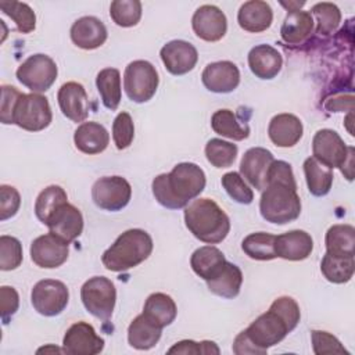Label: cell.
<instances>
[{
	"label": "cell",
	"instance_id": "cell-32",
	"mask_svg": "<svg viewBox=\"0 0 355 355\" xmlns=\"http://www.w3.org/2000/svg\"><path fill=\"white\" fill-rule=\"evenodd\" d=\"M326 252L334 257L354 258L355 229L352 225H333L326 233Z\"/></svg>",
	"mask_w": 355,
	"mask_h": 355
},
{
	"label": "cell",
	"instance_id": "cell-42",
	"mask_svg": "<svg viewBox=\"0 0 355 355\" xmlns=\"http://www.w3.org/2000/svg\"><path fill=\"white\" fill-rule=\"evenodd\" d=\"M110 17L118 26H135L141 18V3L139 0H114L110 6Z\"/></svg>",
	"mask_w": 355,
	"mask_h": 355
},
{
	"label": "cell",
	"instance_id": "cell-36",
	"mask_svg": "<svg viewBox=\"0 0 355 355\" xmlns=\"http://www.w3.org/2000/svg\"><path fill=\"white\" fill-rule=\"evenodd\" d=\"M276 236L265 232L251 233L244 237L241 243V250L247 257L257 261H270L276 258L275 252Z\"/></svg>",
	"mask_w": 355,
	"mask_h": 355
},
{
	"label": "cell",
	"instance_id": "cell-18",
	"mask_svg": "<svg viewBox=\"0 0 355 355\" xmlns=\"http://www.w3.org/2000/svg\"><path fill=\"white\" fill-rule=\"evenodd\" d=\"M46 226L49 227L50 233L69 244L82 234L83 216L75 205L64 202L51 214L46 222Z\"/></svg>",
	"mask_w": 355,
	"mask_h": 355
},
{
	"label": "cell",
	"instance_id": "cell-49",
	"mask_svg": "<svg viewBox=\"0 0 355 355\" xmlns=\"http://www.w3.org/2000/svg\"><path fill=\"white\" fill-rule=\"evenodd\" d=\"M19 295L14 287L1 286L0 287V313L4 324L8 323L11 316L18 311Z\"/></svg>",
	"mask_w": 355,
	"mask_h": 355
},
{
	"label": "cell",
	"instance_id": "cell-11",
	"mask_svg": "<svg viewBox=\"0 0 355 355\" xmlns=\"http://www.w3.org/2000/svg\"><path fill=\"white\" fill-rule=\"evenodd\" d=\"M69 291L65 283L54 279L37 282L31 291V302L35 311L51 318L60 315L68 305Z\"/></svg>",
	"mask_w": 355,
	"mask_h": 355
},
{
	"label": "cell",
	"instance_id": "cell-52",
	"mask_svg": "<svg viewBox=\"0 0 355 355\" xmlns=\"http://www.w3.org/2000/svg\"><path fill=\"white\" fill-rule=\"evenodd\" d=\"M283 7H286V8H288V12L290 11H298L305 3L304 1H301V3H298V1H288V3H280Z\"/></svg>",
	"mask_w": 355,
	"mask_h": 355
},
{
	"label": "cell",
	"instance_id": "cell-47",
	"mask_svg": "<svg viewBox=\"0 0 355 355\" xmlns=\"http://www.w3.org/2000/svg\"><path fill=\"white\" fill-rule=\"evenodd\" d=\"M219 348L214 341H193V340H182L176 343L173 347L168 349V354H191V355H209V354H219Z\"/></svg>",
	"mask_w": 355,
	"mask_h": 355
},
{
	"label": "cell",
	"instance_id": "cell-38",
	"mask_svg": "<svg viewBox=\"0 0 355 355\" xmlns=\"http://www.w3.org/2000/svg\"><path fill=\"white\" fill-rule=\"evenodd\" d=\"M64 202H68V196L61 186L51 184L42 190L35 201V215L36 218L46 225L51 214Z\"/></svg>",
	"mask_w": 355,
	"mask_h": 355
},
{
	"label": "cell",
	"instance_id": "cell-53",
	"mask_svg": "<svg viewBox=\"0 0 355 355\" xmlns=\"http://www.w3.org/2000/svg\"><path fill=\"white\" fill-rule=\"evenodd\" d=\"M36 352H37V354H42V352L47 354V352H65V351H64V348L61 349V348L54 347V345H47V347H42V348H39Z\"/></svg>",
	"mask_w": 355,
	"mask_h": 355
},
{
	"label": "cell",
	"instance_id": "cell-46",
	"mask_svg": "<svg viewBox=\"0 0 355 355\" xmlns=\"http://www.w3.org/2000/svg\"><path fill=\"white\" fill-rule=\"evenodd\" d=\"M312 348L316 355L323 354H348L344 345L340 343L337 337L324 330H312Z\"/></svg>",
	"mask_w": 355,
	"mask_h": 355
},
{
	"label": "cell",
	"instance_id": "cell-29",
	"mask_svg": "<svg viewBox=\"0 0 355 355\" xmlns=\"http://www.w3.org/2000/svg\"><path fill=\"white\" fill-rule=\"evenodd\" d=\"M241 283H243L241 269L237 265L227 261L223 265V268L216 273L215 277H212L211 280H207L208 290L222 298L237 297L241 288Z\"/></svg>",
	"mask_w": 355,
	"mask_h": 355
},
{
	"label": "cell",
	"instance_id": "cell-21",
	"mask_svg": "<svg viewBox=\"0 0 355 355\" xmlns=\"http://www.w3.org/2000/svg\"><path fill=\"white\" fill-rule=\"evenodd\" d=\"M108 32L103 21L96 17L86 15L76 19L71 26V39L75 46L83 50H94L103 46Z\"/></svg>",
	"mask_w": 355,
	"mask_h": 355
},
{
	"label": "cell",
	"instance_id": "cell-48",
	"mask_svg": "<svg viewBox=\"0 0 355 355\" xmlns=\"http://www.w3.org/2000/svg\"><path fill=\"white\" fill-rule=\"evenodd\" d=\"M21 205V196L12 186H0V220L12 218Z\"/></svg>",
	"mask_w": 355,
	"mask_h": 355
},
{
	"label": "cell",
	"instance_id": "cell-5",
	"mask_svg": "<svg viewBox=\"0 0 355 355\" xmlns=\"http://www.w3.org/2000/svg\"><path fill=\"white\" fill-rule=\"evenodd\" d=\"M153 239L146 230L129 229L103 252L101 262L111 272H125L146 261L153 252Z\"/></svg>",
	"mask_w": 355,
	"mask_h": 355
},
{
	"label": "cell",
	"instance_id": "cell-17",
	"mask_svg": "<svg viewBox=\"0 0 355 355\" xmlns=\"http://www.w3.org/2000/svg\"><path fill=\"white\" fill-rule=\"evenodd\" d=\"M159 55L166 71L178 76L190 72L198 61L197 49L191 43L179 39L164 44Z\"/></svg>",
	"mask_w": 355,
	"mask_h": 355
},
{
	"label": "cell",
	"instance_id": "cell-26",
	"mask_svg": "<svg viewBox=\"0 0 355 355\" xmlns=\"http://www.w3.org/2000/svg\"><path fill=\"white\" fill-rule=\"evenodd\" d=\"M73 143L80 153L100 154L108 147L110 133L98 122H82L73 133Z\"/></svg>",
	"mask_w": 355,
	"mask_h": 355
},
{
	"label": "cell",
	"instance_id": "cell-37",
	"mask_svg": "<svg viewBox=\"0 0 355 355\" xmlns=\"http://www.w3.org/2000/svg\"><path fill=\"white\" fill-rule=\"evenodd\" d=\"M355 270V261L354 258H343V257H334L330 254H324L320 262V272L329 280L334 284H343L352 279Z\"/></svg>",
	"mask_w": 355,
	"mask_h": 355
},
{
	"label": "cell",
	"instance_id": "cell-41",
	"mask_svg": "<svg viewBox=\"0 0 355 355\" xmlns=\"http://www.w3.org/2000/svg\"><path fill=\"white\" fill-rule=\"evenodd\" d=\"M0 10L8 15L17 25L18 32L29 33L36 28V15L35 11L21 1H0Z\"/></svg>",
	"mask_w": 355,
	"mask_h": 355
},
{
	"label": "cell",
	"instance_id": "cell-45",
	"mask_svg": "<svg viewBox=\"0 0 355 355\" xmlns=\"http://www.w3.org/2000/svg\"><path fill=\"white\" fill-rule=\"evenodd\" d=\"M135 137V125L129 112H119L112 122V140L118 150L128 148Z\"/></svg>",
	"mask_w": 355,
	"mask_h": 355
},
{
	"label": "cell",
	"instance_id": "cell-25",
	"mask_svg": "<svg viewBox=\"0 0 355 355\" xmlns=\"http://www.w3.org/2000/svg\"><path fill=\"white\" fill-rule=\"evenodd\" d=\"M273 21V11L269 3L262 0H250L241 4L237 12V22L241 29L252 33L266 31Z\"/></svg>",
	"mask_w": 355,
	"mask_h": 355
},
{
	"label": "cell",
	"instance_id": "cell-1",
	"mask_svg": "<svg viewBox=\"0 0 355 355\" xmlns=\"http://www.w3.org/2000/svg\"><path fill=\"white\" fill-rule=\"evenodd\" d=\"M261 216L270 223L286 225L301 214V200L297 194V182L288 162L275 159L268 175V184L259 200Z\"/></svg>",
	"mask_w": 355,
	"mask_h": 355
},
{
	"label": "cell",
	"instance_id": "cell-13",
	"mask_svg": "<svg viewBox=\"0 0 355 355\" xmlns=\"http://www.w3.org/2000/svg\"><path fill=\"white\" fill-rule=\"evenodd\" d=\"M31 259L35 265L44 269H54L61 266L69 254L68 243L53 233L36 237L31 244Z\"/></svg>",
	"mask_w": 355,
	"mask_h": 355
},
{
	"label": "cell",
	"instance_id": "cell-4",
	"mask_svg": "<svg viewBox=\"0 0 355 355\" xmlns=\"http://www.w3.org/2000/svg\"><path fill=\"white\" fill-rule=\"evenodd\" d=\"M184 223L190 233L202 243L218 244L230 232V219L211 198H197L184 207Z\"/></svg>",
	"mask_w": 355,
	"mask_h": 355
},
{
	"label": "cell",
	"instance_id": "cell-33",
	"mask_svg": "<svg viewBox=\"0 0 355 355\" xmlns=\"http://www.w3.org/2000/svg\"><path fill=\"white\" fill-rule=\"evenodd\" d=\"M211 128L215 133L240 141L250 136V126L245 122H241L237 115L227 110H218L211 116Z\"/></svg>",
	"mask_w": 355,
	"mask_h": 355
},
{
	"label": "cell",
	"instance_id": "cell-3",
	"mask_svg": "<svg viewBox=\"0 0 355 355\" xmlns=\"http://www.w3.org/2000/svg\"><path fill=\"white\" fill-rule=\"evenodd\" d=\"M301 319V311L297 301L283 295L276 298L269 309L259 315L244 331L247 337L262 351L279 344L293 331Z\"/></svg>",
	"mask_w": 355,
	"mask_h": 355
},
{
	"label": "cell",
	"instance_id": "cell-51",
	"mask_svg": "<svg viewBox=\"0 0 355 355\" xmlns=\"http://www.w3.org/2000/svg\"><path fill=\"white\" fill-rule=\"evenodd\" d=\"M232 348H233V352L236 355H247V354H250V355H263V354H266L265 351H262V349H259L258 347L254 345V343L247 337L244 330L240 331L236 336Z\"/></svg>",
	"mask_w": 355,
	"mask_h": 355
},
{
	"label": "cell",
	"instance_id": "cell-15",
	"mask_svg": "<svg viewBox=\"0 0 355 355\" xmlns=\"http://www.w3.org/2000/svg\"><path fill=\"white\" fill-rule=\"evenodd\" d=\"M273 161L275 157L269 150L263 147L248 148L240 162V175L255 190L262 191L268 184V175Z\"/></svg>",
	"mask_w": 355,
	"mask_h": 355
},
{
	"label": "cell",
	"instance_id": "cell-9",
	"mask_svg": "<svg viewBox=\"0 0 355 355\" xmlns=\"http://www.w3.org/2000/svg\"><path fill=\"white\" fill-rule=\"evenodd\" d=\"M51 119L53 112L49 100L37 93H22L12 112V123L28 132L46 129L51 123Z\"/></svg>",
	"mask_w": 355,
	"mask_h": 355
},
{
	"label": "cell",
	"instance_id": "cell-40",
	"mask_svg": "<svg viewBox=\"0 0 355 355\" xmlns=\"http://www.w3.org/2000/svg\"><path fill=\"white\" fill-rule=\"evenodd\" d=\"M239 148L230 141L222 139H211L205 144V157L215 168H229L236 161Z\"/></svg>",
	"mask_w": 355,
	"mask_h": 355
},
{
	"label": "cell",
	"instance_id": "cell-8",
	"mask_svg": "<svg viewBox=\"0 0 355 355\" xmlns=\"http://www.w3.org/2000/svg\"><path fill=\"white\" fill-rule=\"evenodd\" d=\"M80 300L89 313L97 319L108 320L115 308L116 288L108 277L93 276L83 283Z\"/></svg>",
	"mask_w": 355,
	"mask_h": 355
},
{
	"label": "cell",
	"instance_id": "cell-20",
	"mask_svg": "<svg viewBox=\"0 0 355 355\" xmlns=\"http://www.w3.org/2000/svg\"><path fill=\"white\" fill-rule=\"evenodd\" d=\"M60 110L72 122H83L89 115V98L83 85L78 82L64 83L57 93Z\"/></svg>",
	"mask_w": 355,
	"mask_h": 355
},
{
	"label": "cell",
	"instance_id": "cell-19",
	"mask_svg": "<svg viewBox=\"0 0 355 355\" xmlns=\"http://www.w3.org/2000/svg\"><path fill=\"white\" fill-rule=\"evenodd\" d=\"M201 80L212 93H230L240 83V71L232 61H216L204 68Z\"/></svg>",
	"mask_w": 355,
	"mask_h": 355
},
{
	"label": "cell",
	"instance_id": "cell-43",
	"mask_svg": "<svg viewBox=\"0 0 355 355\" xmlns=\"http://www.w3.org/2000/svg\"><path fill=\"white\" fill-rule=\"evenodd\" d=\"M220 183L229 197L239 204L248 205L254 200V193L250 186L244 182L243 176L239 172H227L222 176Z\"/></svg>",
	"mask_w": 355,
	"mask_h": 355
},
{
	"label": "cell",
	"instance_id": "cell-35",
	"mask_svg": "<svg viewBox=\"0 0 355 355\" xmlns=\"http://www.w3.org/2000/svg\"><path fill=\"white\" fill-rule=\"evenodd\" d=\"M96 86L105 108L115 111L121 103V73L116 68H104L96 76Z\"/></svg>",
	"mask_w": 355,
	"mask_h": 355
},
{
	"label": "cell",
	"instance_id": "cell-28",
	"mask_svg": "<svg viewBox=\"0 0 355 355\" xmlns=\"http://www.w3.org/2000/svg\"><path fill=\"white\" fill-rule=\"evenodd\" d=\"M226 263L223 252L214 245H202L197 248L190 258L193 272L202 280H211Z\"/></svg>",
	"mask_w": 355,
	"mask_h": 355
},
{
	"label": "cell",
	"instance_id": "cell-30",
	"mask_svg": "<svg viewBox=\"0 0 355 355\" xmlns=\"http://www.w3.org/2000/svg\"><path fill=\"white\" fill-rule=\"evenodd\" d=\"M313 25V18L308 11H290L283 21L280 36L288 44H300L311 36Z\"/></svg>",
	"mask_w": 355,
	"mask_h": 355
},
{
	"label": "cell",
	"instance_id": "cell-2",
	"mask_svg": "<svg viewBox=\"0 0 355 355\" xmlns=\"http://www.w3.org/2000/svg\"><path fill=\"white\" fill-rule=\"evenodd\" d=\"M205 183V173L197 164L180 162L171 172L155 176L151 189L158 204L168 209H180L202 193Z\"/></svg>",
	"mask_w": 355,
	"mask_h": 355
},
{
	"label": "cell",
	"instance_id": "cell-39",
	"mask_svg": "<svg viewBox=\"0 0 355 355\" xmlns=\"http://www.w3.org/2000/svg\"><path fill=\"white\" fill-rule=\"evenodd\" d=\"M309 14L315 18L313 22H316V33L319 35L333 33L341 22L340 8L333 3H316L312 6Z\"/></svg>",
	"mask_w": 355,
	"mask_h": 355
},
{
	"label": "cell",
	"instance_id": "cell-27",
	"mask_svg": "<svg viewBox=\"0 0 355 355\" xmlns=\"http://www.w3.org/2000/svg\"><path fill=\"white\" fill-rule=\"evenodd\" d=\"M161 334L162 327L140 313L130 322L128 327V343L136 349L147 351L159 341Z\"/></svg>",
	"mask_w": 355,
	"mask_h": 355
},
{
	"label": "cell",
	"instance_id": "cell-14",
	"mask_svg": "<svg viewBox=\"0 0 355 355\" xmlns=\"http://www.w3.org/2000/svg\"><path fill=\"white\" fill-rule=\"evenodd\" d=\"M62 347L69 355H96L104 349V340L90 323L76 322L65 331Z\"/></svg>",
	"mask_w": 355,
	"mask_h": 355
},
{
	"label": "cell",
	"instance_id": "cell-44",
	"mask_svg": "<svg viewBox=\"0 0 355 355\" xmlns=\"http://www.w3.org/2000/svg\"><path fill=\"white\" fill-rule=\"evenodd\" d=\"M22 263V245L12 236H0V269L14 270Z\"/></svg>",
	"mask_w": 355,
	"mask_h": 355
},
{
	"label": "cell",
	"instance_id": "cell-10",
	"mask_svg": "<svg viewBox=\"0 0 355 355\" xmlns=\"http://www.w3.org/2000/svg\"><path fill=\"white\" fill-rule=\"evenodd\" d=\"M17 79L32 93L47 92L57 79L58 68L55 61L46 54L29 55L17 69Z\"/></svg>",
	"mask_w": 355,
	"mask_h": 355
},
{
	"label": "cell",
	"instance_id": "cell-31",
	"mask_svg": "<svg viewBox=\"0 0 355 355\" xmlns=\"http://www.w3.org/2000/svg\"><path fill=\"white\" fill-rule=\"evenodd\" d=\"M141 313L164 329L175 320L178 306L171 295L165 293H153L147 297Z\"/></svg>",
	"mask_w": 355,
	"mask_h": 355
},
{
	"label": "cell",
	"instance_id": "cell-50",
	"mask_svg": "<svg viewBox=\"0 0 355 355\" xmlns=\"http://www.w3.org/2000/svg\"><path fill=\"white\" fill-rule=\"evenodd\" d=\"M21 92L10 85H3L1 86V115L0 119L3 123L8 125L12 123V112L15 108V104L18 98L21 97Z\"/></svg>",
	"mask_w": 355,
	"mask_h": 355
},
{
	"label": "cell",
	"instance_id": "cell-23",
	"mask_svg": "<svg viewBox=\"0 0 355 355\" xmlns=\"http://www.w3.org/2000/svg\"><path fill=\"white\" fill-rule=\"evenodd\" d=\"M304 133L302 122L293 114H277L275 115L268 126V136L270 141L282 148L295 146Z\"/></svg>",
	"mask_w": 355,
	"mask_h": 355
},
{
	"label": "cell",
	"instance_id": "cell-22",
	"mask_svg": "<svg viewBox=\"0 0 355 355\" xmlns=\"http://www.w3.org/2000/svg\"><path fill=\"white\" fill-rule=\"evenodd\" d=\"M313 250V240L305 230H290L276 236L275 252L276 257L287 261L306 259Z\"/></svg>",
	"mask_w": 355,
	"mask_h": 355
},
{
	"label": "cell",
	"instance_id": "cell-6",
	"mask_svg": "<svg viewBox=\"0 0 355 355\" xmlns=\"http://www.w3.org/2000/svg\"><path fill=\"white\" fill-rule=\"evenodd\" d=\"M312 157L327 168H340L348 180H352L354 147L347 146L333 129H320L312 140Z\"/></svg>",
	"mask_w": 355,
	"mask_h": 355
},
{
	"label": "cell",
	"instance_id": "cell-24",
	"mask_svg": "<svg viewBox=\"0 0 355 355\" xmlns=\"http://www.w3.org/2000/svg\"><path fill=\"white\" fill-rule=\"evenodd\" d=\"M248 67L259 79H273L283 67L282 54L270 44H258L248 53Z\"/></svg>",
	"mask_w": 355,
	"mask_h": 355
},
{
	"label": "cell",
	"instance_id": "cell-34",
	"mask_svg": "<svg viewBox=\"0 0 355 355\" xmlns=\"http://www.w3.org/2000/svg\"><path fill=\"white\" fill-rule=\"evenodd\" d=\"M304 173L308 190L315 197L326 196L333 184V171L320 164L316 158L308 157L304 161Z\"/></svg>",
	"mask_w": 355,
	"mask_h": 355
},
{
	"label": "cell",
	"instance_id": "cell-12",
	"mask_svg": "<svg viewBox=\"0 0 355 355\" xmlns=\"http://www.w3.org/2000/svg\"><path fill=\"white\" fill-rule=\"evenodd\" d=\"M132 197V186L122 176H104L92 187L93 202L104 211H119L125 208Z\"/></svg>",
	"mask_w": 355,
	"mask_h": 355
},
{
	"label": "cell",
	"instance_id": "cell-7",
	"mask_svg": "<svg viewBox=\"0 0 355 355\" xmlns=\"http://www.w3.org/2000/svg\"><path fill=\"white\" fill-rule=\"evenodd\" d=\"M159 78L155 67L146 60L128 64L123 72V89L133 103H146L153 98L158 89Z\"/></svg>",
	"mask_w": 355,
	"mask_h": 355
},
{
	"label": "cell",
	"instance_id": "cell-16",
	"mask_svg": "<svg viewBox=\"0 0 355 355\" xmlns=\"http://www.w3.org/2000/svg\"><path fill=\"white\" fill-rule=\"evenodd\" d=\"M191 26L197 37L205 42H218L226 35L227 19L216 6L204 4L194 11Z\"/></svg>",
	"mask_w": 355,
	"mask_h": 355
}]
</instances>
